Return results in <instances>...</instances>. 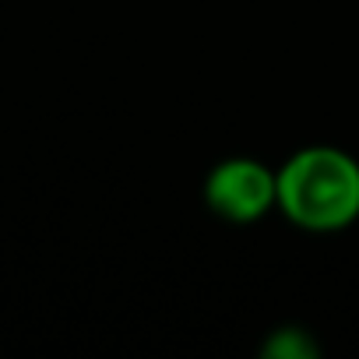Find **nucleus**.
Returning a JSON list of instances; mask_svg holds the SVG:
<instances>
[{"instance_id": "obj_1", "label": "nucleus", "mask_w": 359, "mask_h": 359, "mask_svg": "<svg viewBox=\"0 0 359 359\" xmlns=\"http://www.w3.org/2000/svg\"><path fill=\"white\" fill-rule=\"evenodd\" d=\"M278 212L310 233H338L359 219V162L331 144L292 151L278 169Z\"/></svg>"}, {"instance_id": "obj_2", "label": "nucleus", "mask_w": 359, "mask_h": 359, "mask_svg": "<svg viewBox=\"0 0 359 359\" xmlns=\"http://www.w3.org/2000/svg\"><path fill=\"white\" fill-rule=\"evenodd\" d=\"M205 201L226 222H236V226L257 222L271 208H278L275 169H268L257 158H243V155L226 158L205 180Z\"/></svg>"}, {"instance_id": "obj_3", "label": "nucleus", "mask_w": 359, "mask_h": 359, "mask_svg": "<svg viewBox=\"0 0 359 359\" xmlns=\"http://www.w3.org/2000/svg\"><path fill=\"white\" fill-rule=\"evenodd\" d=\"M264 355H275V359H310V355H317V345L299 327H278L264 341Z\"/></svg>"}]
</instances>
